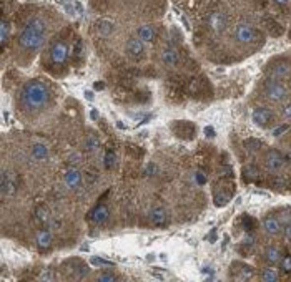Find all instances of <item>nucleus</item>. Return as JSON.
<instances>
[{
  "instance_id": "1",
  "label": "nucleus",
  "mask_w": 291,
  "mask_h": 282,
  "mask_svg": "<svg viewBox=\"0 0 291 282\" xmlns=\"http://www.w3.org/2000/svg\"><path fill=\"white\" fill-rule=\"evenodd\" d=\"M64 27V15L50 5L27 3L19 7L15 13V30L8 45L10 62L17 66H30L35 58L42 55L53 35Z\"/></svg>"
},
{
  "instance_id": "2",
  "label": "nucleus",
  "mask_w": 291,
  "mask_h": 282,
  "mask_svg": "<svg viewBox=\"0 0 291 282\" xmlns=\"http://www.w3.org/2000/svg\"><path fill=\"white\" fill-rule=\"evenodd\" d=\"M90 10L135 33L140 25L163 19L167 0H90Z\"/></svg>"
},
{
  "instance_id": "3",
  "label": "nucleus",
  "mask_w": 291,
  "mask_h": 282,
  "mask_svg": "<svg viewBox=\"0 0 291 282\" xmlns=\"http://www.w3.org/2000/svg\"><path fill=\"white\" fill-rule=\"evenodd\" d=\"M60 88L52 80L34 77L25 80L15 93V111L22 123L34 125L47 118L57 106Z\"/></svg>"
},
{
  "instance_id": "4",
  "label": "nucleus",
  "mask_w": 291,
  "mask_h": 282,
  "mask_svg": "<svg viewBox=\"0 0 291 282\" xmlns=\"http://www.w3.org/2000/svg\"><path fill=\"white\" fill-rule=\"evenodd\" d=\"M78 48H82L80 37L73 33L70 27H64L60 32L53 35V38L48 42L45 50L42 52L40 65L52 77H65L69 66L72 63H77Z\"/></svg>"
},
{
  "instance_id": "5",
  "label": "nucleus",
  "mask_w": 291,
  "mask_h": 282,
  "mask_svg": "<svg viewBox=\"0 0 291 282\" xmlns=\"http://www.w3.org/2000/svg\"><path fill=\"white\" fill-rule=\"evenodd\" d=\"M19 10V5L15 0H2V20H0V47H2V55L5 57L7 48L10 45L13 30H15V13Z\"/></svg>"
},
{
  "instance_id": "6",
  "label": "nucleus",
  "mask_w": 291,
  "mask_h": 282,
  "mask_svg": "<svg viewBox=\"0 0 291 282\" xmlns=\"http://www.w3.org/2000/svg\"><path fill=\"white\" fill-rule=\"evenodd\" d=\"M258 93L265 100L275 105H283L290 98V88L286 87L285 82L271 77H265L258 85Z\"/></svg>"
},
{
  "instance_id": "7",
  "label": "nucleus",
  "mask_w": 291,
  "mask_h": 282,
  "mask_svg": "<svg viewBox=\"0 0 291 282\" xmlns=\"http://www.w3.org/2000/svg\"><path fill=\"white\" fill-rule=\"evenodd\" d=\"M231 35H233V40H235L240 47H258L259 43L263 42L261 32H259L256 27L248 24V22H240V24H236L233 27Z\"/></svg>"
},
{
  "instance_id": "8",
  "label": "nucleus",
  "mask_w": 291,
  "mask_h": 282,
  "mask_svg": "<svg viewBox=\"0 0 291 282\" xmlns=\"http://www.w3.org/2000/svg\"><path fill=\"white\" fill-rule=\"evenodd\" d=\"M205 25H207L213 33L221 35V33H225L231 25L230 15H228L225 10H221V8H212V10L205 15Z\"/></svg>"
},
{
  "instance_id": "9",
  "label": "nucleus",
  "mask_w": 291,
  "mask_h": 282,
  "mask_svg": "<svg viewBox=\"0 0 291 282\" xmlns=\"http://www.w3.org/2000/svg\"><path fill=\"white\" fill-rule=\"evenodd\" d=\"M266 77L288 82L291 78V60L288 57H275L266 65Z\"/></svg>"
},
{
  "instance_id": "10",
  "label": "nucleus",
  "mask_w": 291,
  "mask_h": 282,
  "mask_svg": "<svg viewBox=\"0 0 291 282\" xmlns=\"http://www.w3.org/2000/svg\"><path fill=\"white\" fill-rule=\"evenodd\" d=\"M252 118H253V123L263 129L271 128L273 125H276V122H278L276 113L271 108H268V106H256L252 113Z\"/></svg>"
},
{
  "instance_id": "11",
  "label": "nucleus",
  "mask_w": 291,
  "mask_h": 282,
  "mask_svg": "<svg viewBox=\"0 0 291 282\" xmlns=\"http://www.w3.org/2000/svg\"><path fill=\"white\" fill-rule=\"evenodd\" d=\"M265 166L270 173L281 171L283 166H285V156L281 155L278 150L271 148V150H268L266 155H265Z\"/></svg>"
},
{
  "instance_id": "12",
  "label": "nucleus",
  "mask_w": 291,
  "mask_h": 282,
  "mask_svg": "<svg viewBox=\"0 0 291 282\" xmlns=\"http://www.w3.org/2000/svg\"><path fill=\"white\" fill-rule=\"evenodd\" d=\"M261 226H263V231H265L268 236H280L281 232H283V222H281L280 218L273 216V214L263 219Z\"/></svg>"
},
{
  "instance_id": "13",
  "label": "nucleus",
  "mask_w": 291,
  "mask_h": 282,
  "mask_svg": "<svg viewBox=\"0 0 291 282\" xmlns=\"http://www.w3.org/2000/svg\"><path fill=\"white\" fill-rule=\"evenodd\" d=\"M281 257H283V252H281V249L278 246L270 244L263 249V261L266 264H280Z\"/></svg>"
},
{
  "instance_id": "14",
  "label": "nucleus",
  "mask_w": 291,
  "mask_h": 282,
  "mask_svg": "<svg viewBox=\"0 0 291 282\" xmlns=\"http://www.w3.org/2000/svg\"><path fill=\"white\" fill-rule=\"evenodd\" d=\"M52 243H53V236H52V232L47 229L38 231L37 236H35V244H37V248L40 251H48L52 248Z\"/></svg>"
},
{
  "instance_id": "15",
  "label": "nucleus",
  "mask_w": 291,
  "mask_h": 282,
  "mask_svg": "<svg viewBox=\"0 0 291 282\" xmlns=\"http://www.w3.org/2000/svg\"><path fill=\"white\" fill-rule=\"evenodd\" d=\"M65 185L70 188V189H75L82 185V174H80L78 169H69L65 174Z\"/></svg>"
},
{
  "instance_id": "16",
  "label": "nucleus",
  "mask_w": 291,
  "mask_h": 282,
  "mask_svg": "<svg viewBox=\"0 0 291 282\" xmlns=\"http://www.w3.org/2000/svg\"><path fill=\"white\" fill-rule=\"evenodd\" d=\"M259 279L263 282H276L280 281V272L273 269V267H265V269H261V272H259Z\"/></svg>"
},
{
  "instance_id": "17",
  "label": "nucleus",
  "mask_w": 291,
  "mask_h": 282,
  "mask_svg": "<svg viewBox=\"0 0 291 282\" xmlns=\"http://www.w3.org/2000/svg\"><path fill=\"white\" fill-rule=\"evenodd\" d=\"M107 216H109V214H107V208H105V206H97V208L93 209L90 219H92L93 222H98V224H102V222H104L105 219H107Z\"/></svg>"
},
{
  "instance_id": "18",
  "label": "nucleus",
  "mask_w": 291,
  "mask_h": 282,
  "mask_svg": "<svg viewBox=\"0 0 291 282\" xmlns=\"http://www.w3.org/2000/svg\"><path fill=\"white\" fill-rule=\"evenodd\" d=\"M150 219H151V222L156 226H162L167 222V213L163 211V209H153L150 214Z\"/></svg>"
},
{
  "instance_id": "19",
  "label": "nucleus",
  "mask_w": 291,
  "mask_h": 282,
  "mask_svg": "<svg viewBox=\"0 0 291 282\" xmlns=\"http://www.w3.org/2000/svg\"><path fill=\"white\" fill-rule=\"evenodd\" d=\"M32 156L35 159H45L48 156V150L45 145H42V143H37V145H34V150H32Z\"/></svg>"
},
{
  "instance_id": "20",
  "label": "nucleus",
  "mask_w": 291,
  "mask_h": 282,
  "mask_svg": "<svg viewBox=\"0 0 291 282\" xmlns=\"http://www.w3.org/2000/svg\"><path fill=\"white\" fill-rule=\"evenodd\" d=\"M93 281H107V282H111V281H118V276H116L115 272H110V271H100L98 274L93 276Z\"/></svg>"
},
{
  "instance_id": "21",
  "label": "nucleus",
  "mask_w": 291,
  "mask_h": 282,
  "mask_svg": "<svg viewBox=\"0 0 291 282\" xmlns=\"http://www.w3.org/2000/svg\"><path fill=\"white\" fill-rule=\"evenodd\" d=\"M258 169L255 166H246L245 168V180L246 181H255L258 178Z\"/></svg>"
},
{
  "instance_id": "22",
  "label": "nucleus",
  "mask_w": 291,
  "mask_h": 282,
  "mask_svg": "<svg viewBox=\"0 0 291 282\" xmlns=\"http://www.w3.org/2000/svg\"><path fill=\"white\" fill-rule=\"evenodd\" d=\"M280 266L285 272H291V254H286V256L281 257Z\"/></svg>"
},
{
  "instance_id": "23",
  "label": "nucleus",
  "mask_w": 291,
  "mask_h": 282,
  "mask_svg": "<svg viewBox=\"0 0 291 282\" xmlns=\"http://www.w3.org/2000/svg\"><path fill=\"white\" fill-rule=\"evenodd\" d=\"M245 145H246V150L252 151V153H255V151H258L259 148L263 146V143L258 141V140H250V141H246Z\"/></svg>"
},
{
  "instance_id": "24",
  "label": "nucleus",
  "mask_w": 291,
  "mask_h": 282,
  "mask_svg": "<svg viewBox=\"0 0 291 282\" xmlns=\"http://www.w3.org/2000/svg\"><path fill=\"white\" fill-rule=\"evenodd\" d=\"M281 234H283V237L286 241H290V243H291V221L286 222V224H283V232H281Z\"/></svg>"
},
{
  "instance_id": "25",
  "label": "nucleus",
  "mask_w": 291,
  "mask_h": 282,
  "mask_svg": "<svg viewBox=\"0 0 291 282\" xmlns=\"http://www.w3.org/2000/svg\"><path fill=\"white\" fill-rule=\"evenodd\" d=\"M113 163H115V153H113V151H109L107 156H105V166L111 168V166H113Z\"/></svg>"
},
{
  "instance_id": "26",
  "label": "nucleus",
  "mask_w": 291,
  "mask_h": 282,
  "mask_svg": "<svg viewBox=\"0 0 291 282\" xmlns=\"http://www.w3.org/2000/svg\"><path fill=\"white\" fill-rule=\"evenodd\" d=\"M281 115H283L285 120H291V103H286L283 106V111H281Z\"/></svg>"
},
{
  "instance_id": "27",
  "label": "nucleus",
  "mask_w": 291,
  "mask_h": 282,
  "mask_svg": "<svg viewBox=\"0 0 291 282\" xmlns=\"http://www.w3.org/2000/svg\"><path fill=\"white\" fill-rule=\"evenodd\" d=\"M271 2L278 7H290L291 5V0H271Z\"/></svg>"
},
{
  "instance_id": "28",
  "label": "nucleus",
  "mask_w": 291,
  "mask_h": 282,
  "mask_svg": "<svg viewBox=\"0 0 291 282\" xmlns=\"http://www.w3.org/2000/svg\"><path fill=\"white\" fill-rule=\"evenodd\" d=\"M288 129V125H281L280 128H276L275 131H273V136H280V135H283V131H286Z\"/></svg>"
}]
</instances>
